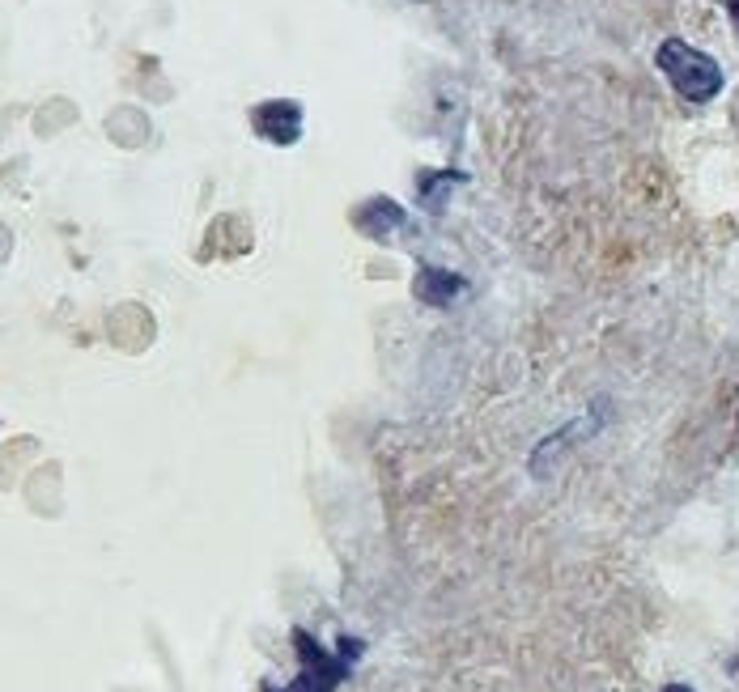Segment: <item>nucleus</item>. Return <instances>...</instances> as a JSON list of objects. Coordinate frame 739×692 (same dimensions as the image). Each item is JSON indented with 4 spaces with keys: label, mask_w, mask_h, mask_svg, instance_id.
<instances>
[{
    "label": "nucleus",
    "mask_w": 739,
    "mask_h": 692,
    "mask_svg": "<svg viewBox=\"0 0 739 692\" xmlns=\"http://www.w3.org/2000/svg\"><path fill=\"white\" fill-rule=\"evenodd\" d=\"M451 183H455V174H426V179H421V188H426L421 200H426L430 209H442V191L438 188H451Z\"/></svg>",
    "instance_id": "obj_6"
},
{
    "label": "nucleus",
    "mask_w": 739,
    "mask_h": 692,
    "mask_svg": "<svg viewBox=\"0 0 739 692\" xmlns=\"http://www.w3.org/2000/svg\"><path fill=\"white\" fill-rule=\"evenodd\" d=\"M655 64L663 69L676 94H685L689 102H710L722 90V69L715 56H706L701 48H689L685 39H663L655 51Z\"/></svg>",
    "instance_id": "obj_1"
},
{
    "label": "nucleus",
    "mask_w": 739,
    "mask_h": 692,
    "mask_svg": "<svg viewBox=\"0 0 739 692\" xmlns=\"http://www.w3.org/2000/svg\"><path fill=\"white\" fill-rule=\"evenodd\" d=\"M293 642H298L302 671H298V680L286 692H336L340 680L353 668V654L361 650V642H340V654H328L307 629H293Z\"/></svg>",
    "instance_id": "obj_2"
},
{
    "label": "nucleus",
    "mask_w": 739,
    "mask_h": 692,
    "mask_svg": "<svg viewBox=\"0 0 739 692\" xmlns=\"http://www.w3.org/2000/svg\"><path fill=\"white\" fill-rule=\"evenodd\" d=\"M727 13H731V22H736L739 30V0H727Z\"/></svg>",
    "instance_id": "obj_7"
},
{
    "label": "nucleus",
    "mask_w": 739,
    "mask_h": 692,
    "mask_svg": "<svg viewBox=\"0 0 739 692\" xmlns=\"http://www.w3.org/2000/svg\"><path fill=\"white\" fill-rule=\"evenodd\" d=\"M663 692H692V689H689V684H668Z\"/></svg>",
    "instance_id": "obj_8"
},
{
    "label": "nucleus",
    "mask_w": 739,
    "mask_h": 692,
    "mask_svg": "<svg viewBox=\"0 0 739 692\" xmlns=\"http://www.w3.org/2000/svg\"><path fill=\"white\" fill-rule=\"evenodd\" d=\"M251 128L260 132L263 141L272 144H293L302 137V107L293 98H272V102H260L251 111Z\"/></svg>",
    "instance_id": "obj_3"
},
{
    "label": "nucleus",
    "mask_w": 739,
    "mask_h": 692,
    "mask_svg": "<svg viewBox=\"0 0 739 692\" xmlns=\"http://www.w3.org/2000/svg\"><path fill=\"white\" fill-rule=\"evenodd\" d=\"M353 225H358L366 239H391L400 225H405V209L396 204V200H387V195H370L366 204L353 209Z\"/></svg>",
    "instance_id": "obj_4"
},
{
    "label": "nucleus",
    "mask_w": 739,
    "mask_h": 692,
    "mask_svg": "<svg viewBox=\"0 0 739 692\" xmlns=\"http://www.w3.org/2000/svg\"><path fill=\"white\" fill-rule=\"evenodd\" d=\"M459 289H463V277H455L451 268H438V263L417 268V277H412V293L426 307H451L455 298H459Z\"/></svg>",
    "instance_id": "obj_5"
}]
</instances>
